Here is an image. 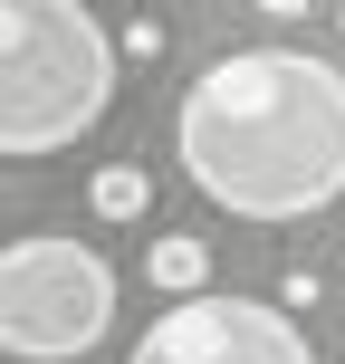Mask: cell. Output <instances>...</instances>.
Instances as JSON below:
<instances>
[{"label":"cell","instance_id":"6da1fadb","mask_svg":"<svg viewBox=\"0 0 345 364\" xmlns=\"http://www.w3.org/2000/svg\"><path fill=\"white\" fill-rule=\"evenodd\" d=\"M173 154L230 220H317L345 201V68L317 48H230L182 87Z\"/></svg>","mask_w":345,"mask_h":364},{"label":"cell","instance_id":"7a4b0ae2","mask_svg":"<svg viewBox=\"0 0 345 364\" xmlns=\"http://www.w3.org/2000/svg\"><path fill=\"white\" fill-rule=\"evenodd\" d=\"M115 29L77 0H0V154L38 164V154L77 144L96 115L115 106Z\"/></svg>","mask_w":345,"mask_h":364},{"label":"cell","instance_id":"3957f363","mask_svg":"<svg viewBox=\"0 0 345 364\" xmlns=\"http://www.w3.org/2000/svg\"><path fill=\"white\" fill-rule=\"evenodd\" d=\"M115 326V269L58 230H29L0 250V346L19 364H77Z\"/></svg>","mask_w":345,"mask_h":364},{"label":"cell","instance_id":"277c9868","mask_svg":"<svg viewBox=\"0 0 345 364\" xmlns=\"http://www.w3.org/2000/svg\"><path fill=\"white\" fill-rule=\"evenodd\" d=\"M125 364H317L307 326H297L278 297H192V307H164L144 336H134Z\"/></svg>","mask_w":345,"mask_h":364},{"label":"cell","instance_id":"5b68a950","mask_svg":"<svg viewBox=\"0 0 345 364\" xmlns=\"http://www.w3.org/2000/svg\"><path fill=\"white\" fill-rule=\"evenodd\" d=\"M144 278L164 288V307H192V297H221V288H211V250H201L192 230H164V240H154V250H144Z\"/></svg>","mask_w":345,"mask_h":364},{"label":"cell","instance_id":"8992f818","mask_svg":"<svg viewBox=\"0 0 345 364\" xmlns=\"http://www.w3.org/2000/svg\"><path fill=\"white\" fill-rule=\"evenodd\" d=\"M87 201H96V220H144V201H154V173L144 164H106L87 182Z\"/></svg>","mask_w":345,"mask_h":364},{"label":"cell","instance_id":"52a82bcc","mask_svg":"<svg viewBox=\"0 0 345 364\" xmlns=\"http://www.w3.org/2000/svg\"><path fill=\"white\" fill-rule=\"evenodd\" d=\"M115 48H125V58H144V68H154V58H164V19H125V29H115Z\"/></svg>","mask_w":345,"mask_h":364},{"label":"cell","instance_id":"ba28073f","mask_svg":"<svg viewBox=\"0 0 345 364\" xmlns=\"http://www.w3.org/2000/svg\"><path fill=\"white\" fill-rule=\"evenodd\" d=\"M278 307H288V316L317 307V269H288V278H278Z\"/></svg>","mask_w":345,"mask_h":364},{"label":"cell","instance_id":"9c48e42d","mask_svg":"<svg viewBox=\"0 0 345 364\" xmlns=\"http://www.w3.org/2000/svg\"><path fill=\"white\" fill-rule=\"evenodd\" d=\"M336 29H345V10H336Z\"/></svg>","mask_w":345,"mask_h":364}]
</instances>
